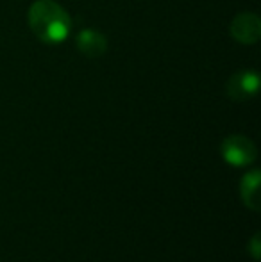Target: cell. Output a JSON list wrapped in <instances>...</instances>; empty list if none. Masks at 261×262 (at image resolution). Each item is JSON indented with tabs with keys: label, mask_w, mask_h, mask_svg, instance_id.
Returning <instances> with one entry per match:
<instances>
[{
	"label": "cell",
	"mask_w": 261,
	"mask_h": 262,
	"mask_svg": "<svg viewBox=\"0 0 261 262\" xmlns=\"http://www.w3.org/2000/svg\"><path fill=\"white\" fill-rule=\"evenodd\" d=\"M29 27L39 41L59 45L72 31V18L54 0H36L29 7Z\"/></svg>",
	"instance_id": "obj_1"
},
{
	"label": "cell",
	"mask_w": 261,
	"mask_h": 262,
	"mask_svg": "<svg viewBox=\"0 0 261 262\" xmlns=\"http://www.w3.org/2000/svg\"><path fill=\"white\" fill-rule=\"evenodd\" d=\"M220 152H222V157L227 164L236 166V168L252 164L258 157V148L252 143V139L240 134L229 136V138L224 139Z\"/></svg>",
	"instance_id": "obj_2"
},
{
	"label": "cell",
	"mask_w": 261,
	"mask_h": 262,
	"mask_svg": "<svg viewBox=\"0 0 261 262\" xmlns=\"http://www.w3.org/2000/svg\"><path fill=\"white\" fill-rule=\"evenodd\" d=\"M259 73L256 70H240L227 80V97L236 102H247L258 93Z\"/></svg>",
	"instance_id": "obj_3"
},
{
	"label": "cell",
	"mask_w": 261,
	"mask_h": 262,
	"mask_svg": "<svg viewBox=\"0 0 261 262\" xmlns=\"http://www.w3.org/2000/svg\"><path fill=\"white\" fill-rule=\"evenodd\" d=\"M231 36L242 45H254L261 38V21L254 13H240L231 21Z\"/></svg>",
	"instance_id": "obj_4"
},
{
	"label": "cell",
	"mask_w": 261,
	"mask_h": 262,
	"mask_svg": "<svg viewBox=\"0 0 261 262\" xmlns=\"http://www.w3.org/2000/svg\"><path fill=\"white\" fill-rule=\"evenodd\" d=\"M77 49L90 59H97L108 50V38L97 29H83L77 34Z\"/></svg>",
	"instance_id": "obj_5"
},
{
	"label": "cell",
	"mask_w": 261,
	"mask_h": 262,
	"mask_svg": "<svg viewBox=\"0 0 261 262\" xmlns=\"http://www.w3.org/2000/svg\"><path fill=\"white\" fill-rule=\"evenodd\" d=\"M259 182H261V173L259 169H252V171L245 173L240 184V194L244 204L251 210L258 212L261 209V194H259Z\"/></svg>",
	"instance_id": "obj_6"
},
{
	"label": "cell",
	"mask_w": 261,
	"mask_h": 262,
	"mask_svg": "<svg viewBox=\"0 0 261 262\" xmlns=\"http://www.w3.org/2000/svg\"><path fill=\"white\" fill-rule=\"evenodd\" d=\"M247 250H249V253H251L252 259H254V260H259V259H261V241H259V232H256V234L251 237V241H249V245H247Z\"/></svg>",
	"instance_id": "obj_7"
}]
</instances>
